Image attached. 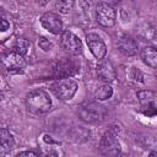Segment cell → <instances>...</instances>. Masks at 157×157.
I'll use <instances>...</instances> for the list:
<instances>
[{
	"label": "cell",
	"instance_id": "cell-6",
	"mask_svg": "<svg viewBox=\"0 0 157 157\" xmlns=\"http://www.w3.org/2000/svg\"><path fill=\"white\" fill-rule=\"evenodd\" d=\"M0 63L10 72H20L26 66V60H25L23 55L18 54L16 52L5 53L0 58Z\"/></svg>",
	"mask_w": 157,
	"mask_h": 157
},
{
	"label": "cell",
	"instance_id": "cell-22",
	"mask_svg": "<svg viewBox=\"0 0 157 157\" xmlns=\"http://www.w3.org/2000/svg\"><path fill=\"white\" fill-rule=\"evenodd\" d=\"M10 28V23L7 20L0 17V32H6Z\"/></svg>",
	"mask_w": 157,
	"mask_h": 157
},
{
	"label": "cell",
	"instance_id": "cell-3",
	"mask_svg": "<svg viewBox=\"0 0 157 157\" xmlns=\"http://www.w3.org/2000/svg\"><path fill=\"white\" fill-rule=\"evenodd\" d=\"M77 88H78L77 83L72 80H69V78H61L52 86V91L61 101L71 99L75 96Z\"/></svg>",
	"mask_w": 157,
	"mask_h": 157
},
{
	"label": "cell",
	"instance_id": "cell-1",
	"mask_svg": "<svg viewBox=\"0 0 157 157\" xmlns=\"http://www.w3.org/2000/svg\"><path fill=\"white\" fill-rule=\"evenodd\" d=\"M27 108L36 114H44L52 109V99L43 90H34L26 97Z\"/></svg>",
	"mask_w": 157,
	"mask_h": 157
},
{
	"label": "cell",
	"instance_id": "cell-21",
	"mask_svg": "<svg viewBox=\"0 0 157 157\" xmlns=\"http://www.w3.org/2000/svg\"><path fill=\"white\" fill-rule=\"evenodd\" d=\"M131 78L135 80V81H139V82H142V74L140 70H137L136 67H131Z\"/></svg>",
	"mask_w": 157,
	"mask_h": 157
},
{
	"label": "cell",
	"instance_id": "cell-17",
	"mask_svg": "<svg viewBox=\"0 0 157 157\" xmlns=\"http://www.w3.org/2000/svg\"><path fill=\"white\" fill-rule=\"evenodd\" d=\"M112 94H113V88H112L108 83L101 86V87L97 88V91L94 92V97H96L98 101H105V99L110 98Z\"/></svg>",
	"mask_w": 157,
	"mask_h": 157
},
{
	"label": "cell",
	"instance_id": "cell-12",
	"mask_svg": "<svg viewBox=\"0 0 157 157\" xmlns=\"http://www.w3.org/2000/svg\"><path fill=\"white\" fill-rule=\"evenodd\" d=\"M97 75H98L99 80L104 81L105 83H109V82L114 81L115 76H117L113 65L108 60H104V61L99 63V65L97 67Z\"/></svg>",
	"mask_w": 157,
	"mask_h": 157
},
{
	"label": "cell",
	"instance_id": "cell-18",
	"mask_svg": "<svg viewBox=\"0 0 157 157\" xmlns=\"http://www.w3.org/2000/svg\"><path fill=\"white\" fill-rule=\"evenodd\" d=\"M75 0H56V9L61 12V13H67L70 11V9L72 7Z\"/></svg>",
	"mask_w": 157,
	"mask_h": 157
},
{
	"label": "cell",
	"instance_id": "cell-9",
	"mask_svg": "<svg viewBox=\"0 0 157 157\" xmlns=\"http://www.w3.org/2000/svg\"><path fill=\"white\" fill-rule=\"evenodd\" d=\"M40 25L53 34H60L63 32V21L54 12H45L40 16Z\"/></svg>",
	"mask_w": 157,
	"mask_h": 157
},
{
	"label": "cell",
	"instance_id": "cell-23",
	"mask_svg": "<svg viewBox=\"0 0 157 157\" xmlns=\"http://www.w3.org/2000/svg\"><path fill=\"white\" fill-rule=\"evenodd\" d=\"M17 156H38V153L33 151H23V152H18Z\"/></svg>",
	"mask_w": 157,
	"mask_h": 157
},
{
	"label": "cell",
	"instance_id": "cell-15",
	"mask_svg": "<svg viewBox=\"0 0 157 157\" xmlns=\"http://www.w3.org/2000/svg\"><path fill=\"white\" fill-rule=\"evenodd\" d=\"M137 98L142 105L147 107H153L155 108V93L152 91H139L137 92Z\"/></svg>",
	"mask_w": 157,
	"mask_h": 157
},
{
	"label": "cell",
	"instance_id": "cell-2",
	"mask_svg": "<svg viewBox=\"0 0 157 157\" xmlns=\"http://www.w3.org/2000/svg\"><path fill=\"white\" fill-rule=\"evenodd\" d=\"M78 117L88 124L99 123L107 117V109L97 102H86L80 105Z\"/></svg>",
	"mask_w": 157,
	"mask_h": 157
},
{
	"label": "cell",
	"instance_id": "cell-4",
	"mask_svg": "<svg viewBox=\"0 0 157 157\" xmlns=\"http://www.w3.org/2000/svg\"><path fill=\"white\" fill-rule=\"evenodd\" d=\"M97 22L103 27H112L115 23V10L114 7L105 1L98 2L96 7Z\"/></svg>",
	"mask_w": 157,
	"mask_h": 157
},
{
	"label": "cell",
	"instance_id": "cell-14",
	"mask_svg": "<svg viewBox=\"0 0 157 157\" xmlns=\"http://www.w3.org/2000/svg\"><path fill=\"white\" fill-rule=\"evenodd\" d=\"M0 145L5 150H11L15 146V139L12 134L6 129H0Z\"/></svg>",
	"mask_w": 157,
	"mask_h": 157
},
{
	"label": "cell",
	"instance_id": "cell-5",
	"mask_svg": "<svg viewBox=\"0 0 157 157\" xmlns=\"http://www.w3.org/2000/svg\"><path fill=\"white\" fill-rule=\"evenodd\" d=\"M99 150L103 155L105 156H117L120 153V144L115 136V134L113 132V130L107 131L102 139H101V144H99Z\"/></svg>",
	"mask_w": 157,
	"mask_h": 157
},
{
	"label": "cell",
	"instance_id": "cell-20",
	"mask_svg": "<svg viewBox=\"0 0 157 157\" xmlns=\"http://www.w3.org/2000/svg\"><path fill=\"white\" fill-rule=\"evenodd\" d=\"M92 1L93 0H80L78 1V5H80V7H81V10L83 12H88L90 9H91V6H92Z\"/></svg>",
	"mask_w": 157,
	"mask_h": 157
},
{
	"label": "cell",
	"instance_id": "cell-11",
	"mask_svg": "<svg viewBox=\"0 0 157 157\" xmlns=\"http://www.w3.org/2000/svg\"><path fill=\"white\" fill-rule=\"evenodd\" d=\"M118 49L126 56H132L137 53V43L130 36H123L118 40Z\"/></svg>",
	"mask_w": 157,
	"mask_h": 157
},
{
	"label": "cell",
	"instance_id": "cell-19",
	"mask_svg": "<svg viewBox=\"0 0 157 157\" xmlns=\"http://www.w3.org/2000/svg\"><path fill=\"white\" fill-rule=\"evenodd\" d=\"M38 45L40 47V49H43L44 52H49L53 49V44L52 42H49L48 39H45L44 37H40L39 40H38Z\"/></svg>",
	"mask_w": 157,
	"mask_h": 157
},
{
	"label": "cell",
	"instance_id": "cell-8",
	"mask_svg": "<svg viewBox=\"0 0 157 157\" xmlns=\"http://www.w3.org/2000/svg\"><path fill=\"white\" fill-rule=\"evenodd\" d=\"M80 67V64L76 61L64 58L63 60L58 61L56 65L54 66V76L58 78H67L69 76H72L74 74L77 72Z\"/></svg>",
	"mask_w": 157,
	"mask_h": 157
},
{
	"label": "cell",
	"instance_id": "cell-24",
	"mask_svg": "<svg viewBox=\"0 0 157 157\" xmlns=\"http://www.w3.org/2000/svg\"><path fill=\"white\" fill-rule=\"evenodd\" d=\"M38 2H39V4H42V5H44V4H47V2H48V0H38Z\"/></svg>",
	"mask_w": 157,
	"mask_h": 157
},
{
	"label": "cell",
	"instance_id": "cell-13",
	"mask_svg": "<svg viewBox=\"0 0 157 157\" xmlns=\"http://www.w3.org/2000/svg\"><path fill=\"white\" fill-rule=\"evenodd\" d=\"M141 59L146 65L151 66L152 69L157 67V52L153 47H145L141 50Z\"/></svg>",
	"mask_w": 157,
	"mask_h": 157
},
{
	"label": "cell",
	"instance_id": "cell-16",
	"mask_svg": "<svg viewBox=\"0 0 157 157\" xmlns=\"http://www.w3.org/2000/svg\"><path fill=\"white\" fill-rule=\"evenodd\" d=\"M29 48H31V42L26 38H18V39H16V42L13 44V52H16L21 55L27 54Z\"/></svg>",
	"mask_w": 157,
	"mask_h": 157
},
{
	"label": "cell",
	"instance_id": "cell-7",
	"mask_svg": "<svg viewBox=\"0 0 157 157\" xmlns=\"http://www.w3.org/2000/svg\"><path fill=\"white\" fill-rule=\"evenodd\" d=\"M60 43H61V47L71 53V54H81L82 53V42L81 39L75 34L72 33L71 31H63L61 32V39H60Z\"/></svg>",
	"mask_w": 157,
	"mask_h": 157
},
{
	"label": "cell",
	"instance_id": "cell-10",
	"mask_svg": "<svg viewBox=\"0 0 157 157\" xmlns=\"http://www.w3.org/2000/svg\"><path fill=\"white\" fill-rule=\"evenodd\" d=\"M86 43L88 45V49L93 54L96 59H103L107 54V47L102 38L96 33H88L86 36Z\"/></svg>",
	"mask_w": 157,
	"mask_h": 157
}]
</instances>
